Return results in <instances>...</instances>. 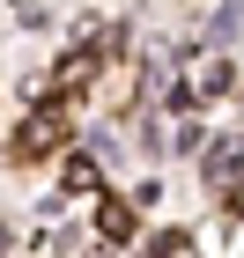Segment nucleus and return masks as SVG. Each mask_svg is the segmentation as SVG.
Segmentation results:
<instances>
[{"mask_svg": "<svg viewBox=\"0 0 244 258\" xmlns=\"http://www.w3.org/2000/svg\"><path fill=\"white\" fill-rule=\"evenodd\" d=\"M60 140H67V118H52V111H37V118L22 125V148H15V155H52Z\"/></svg>", "mask_w": 244, "mask_h": 258, "instance_id": "f257e3e1", "label": "nucleus"}, {"mask_svg": "<svg viewBox=\"0 0 244 258\" xmlns=\"http://www.w3.org/2000/svg\"><path fill=\"white\" fill-rule=\"evenodd\" d=\"M67 184H74V192H96V162L74 155V162H67Z\"/></svg>", "mask_w": 244, "mask_h": 258, "instance_id": "7ed1b4c3", "label": "nucleus"}, {"mask_svg": "<svg viewBox=\"0 0 244 258\" xmlns=\"http://www.w3.org/2000/svg\"><path fill=\"white\" fill-rule=\"evenodd\" d=\"M104 236H119V243L133 236V207H104Z\"/></svg>", "mask_w": 244, "mask_h": 258, "instance_id": "f03ea898", "label": "nucleus"}]
</instances>
